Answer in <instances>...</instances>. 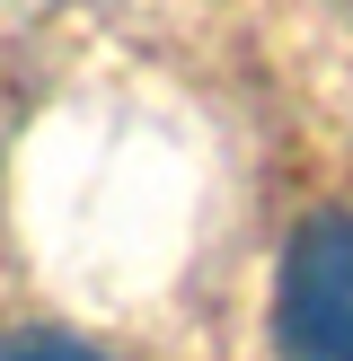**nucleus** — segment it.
I'll return each instance as SVG.
<instances>
[{"instance_id":"obj_1","label":"nucleus","mask_w":353,"mask_h":361,"mask_svg":"<svg viewBox=\"0 0 353 361\" xmlns=\"http://www.w3.org/2000/svg\"><path fill=\"white\" fill-rule=\"evenodd\" d=\"M282 361H353V212H318L282 256L274 291Z\"/></svg>"},{"instance_id":"obj_2","label":"nucleus","mask_w":353,"mask_h":361,"mask_svg":"<svg viewBox=\"0 0 353 361\" xmlns=\"http://www.w3.org/2000/svg\"><path fill=\"white\" fill-rule=\"evenodd\" d=\"M0 361H106V353L80 344V335H44V326H27V335H0Z\"/></svg>"}]
</instances>
